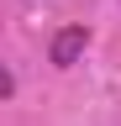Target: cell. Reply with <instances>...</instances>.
I'll use <instances>...</instances> for the list:
<instances>
[{"instance_id": "obj_1", "label": "cell", "mask_w": 121, "mask_h": 126, "mask_svg": "<svg viewBox=\"0 0 121 126\" xmlns=\"http://www.w3.org/2000/svg\"><path fill=\"white\" fill-rule=\"evenodd\" d=\"M84 47H89V26H63L53 37V63H58V68H74Z\"/></svg>"}]
</instances>
